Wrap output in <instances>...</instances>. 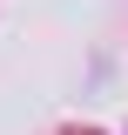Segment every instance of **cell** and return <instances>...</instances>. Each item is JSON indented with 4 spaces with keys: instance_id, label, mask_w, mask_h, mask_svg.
<instances>
[]
</instances>
